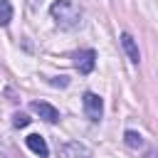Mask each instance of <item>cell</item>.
<instances>
[{
    "label": "cell",
    "instance_id": "1",
    "mask_svg": "<svg viewBox=\"0 0 158 158\" xmlns=\"http://www.w3.org/2000/svg\"><path fill=\"white\" fill-rule=\"evenodd\" d=\"M49 12H52V20L57 22V27H62V30H77L81 25V10L72 0H54Z\"/></svg>",
    "mask_w": 158,
    "mask_h": 158
},
{
    "label": "cell",
    "instance_id": "2",
    "mask_svg": "<svg viewBox=\"0 0 158 158\" xmlns=\"http://www.w3.org/2000/svg\"><path fill=\"white\" fill-rule=\"evenodd\" d=\"M81 104H84V111H86L89 121H99V118H101V114H104V101H101L99 94L86 91L84 99H81Z\"/></svg>",
    "mask_w": 158,
    "mask_h": 158
},
{
    "label": "cell",
    "instance_id": "3",
    "mask_svg": "<svg viewBox=\"0 0 158 158\" xmlns=\"http://www.w3.org/2000/svg\"><path fill=\"white\" fill-rule=\"evenodd\" d=\"M72 59H74V67L79 69V74H89L96 64V52L94 49H79Z\"/></svg>",
    "mask_w": 158,
    "mask_h": 158
},
{
    "label": "cell",
    "instance_id": "4",
    "mask_svg": "<svg viewBox=\"0 0 158 158\" xmlns=\"http://www.w3.org/2000/svg\"><path fill=\"white\" fill-rule=\"evenodd\" d=\"M30 109H32L40 118H44L47 123H57V121H59V111H57L52 104H47V101H32Z\"/></svg>",
    "mask_w": 158,
    "mask_h": 158
},
{
    "label": "cell",
    "instance_id": "5",
    "mask_svg": "<svg viewBox=\"0 0 158 158\" xmlns=\"http://www.w3.org/2000/svg\"><path fill=\"white\" fill-rule=\"evenodd\" d=\"M25 143H27V148L32 151V153H37L40 158H47L49 156V148H47V141L40 136V133H30L27 138H25Z\"/></svg>",
    "mask_w": 158,
    "mask_h": 158
},
{
    "label": "cell",
    "instance_id": "6",
    "mask_svg": "<svg viewBox=\"0 0 158 158\" xmlns=\"http://www.w3.org/2000/svg\"><path fill=\"white\" fill-rule=\"evenodd\" d=\"M121 44H123V49H126L128 59H131L133 64H138V62H141V52H138V47H136L133 37H131L128 32H123V35H121Z\"/></svg>",
    "mask_w": 158,
    "mask_h": 158
},
{
    "label": "cell",
    "instance_id": "7",
    "mask_svg": "<svg viewBox=\"0 0 158 158\" xmlns=\"http://www.w3.org/2000/svg\"><path fill=\"white\" fill-rule=\"evenodd\" d=\"M62 158H89V151L79 143H67L62 148Z\"/></svg>",
    "mask_w": 158,
    "mask_h": 158
},
{
    "label": "cell",
    "instance_id": "8",
    "mask_svg": "<svg viewBox=\"0 0 158 158\" xmlns=\"http://www.w3.org/2000/svg\"><path fill=\"white\" fill-rule=\"evenodd\" d=\"M123 141H126V146H128V148H136V151H138V148H143V136H141V133H136V131H126V133H123Z\"/></svg>",
    "mask_w": 158,
    "mask_h": 158
},
{
    "label": "cell",
    "instance_id": "9",
    "mask_svg": "<svg viewBox=\"0 0 158 158\" xmlns=\"http://www.w3.org/2000/svg\"><path fill=\"white\" fill-rule=\"evenodd\" d=\"M10 20H12V5H10V0H0V25L7 27Z\"/></svg>",
    "mask_w": 158,
    "mask_h": 158
},
{
    "label": "cell",
    "instance_id": "10",
    "mask_svg": "<svg viewBox=\"0 0 158 158\" xmlns=\"http://www.w3.org/2000/svg\"><path fill=\"white\" fill-rule=\"evenodd\" d=\"M27 123H30L27 114H20V111H17V114H12V126H15V128H25Z\"/></svg>",
    "mask_w": 158,
    "mask_h": 158
},
{
    "label": "cell",
    "instance_id": "11",
    "mask_svg": "<svg viewBox=\"0 0 158 158\" xmlns=\"http://www.w3.org/2000/svg\"><path fill=\"white\" fill-rule=\"evenodd\" d=\"M67 84H69L67 77H54V79H52V86H67Z\"/></svg>",
    "mask_w": 158,
    "mask_h": 158
}]
</instances>
